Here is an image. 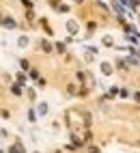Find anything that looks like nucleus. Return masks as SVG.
I'll return each instance as SVG.
<instances>
[{"mask_svg": "<svg viewBox=\"0 0 140 153\" xmlns=\"http://www.w3.org/2000/svg\"><path fill=\"white\" fill-rule=\"evenodd\" d=\"M67 30H69L71 35L78 33V22H76V19H69V22H67Z\"/></svg>", "mask_w": 140, "mask_h": 153, "instance_id": "f257e3e1", "label": "nucleus"}, {"mask_svg": "<svg viewBox=\"0 0 140 153\" xmlns=\"http://www.w3.org/2000/svg\"><path fill=\"white\" fill-rule=\"evenodd\" d=\"M101 74L110 76V74H112V65H110V63H101Z\"/></svg>", "mask_w": 140, "mask_h": 153, "instance_id": "f03ea898", "label": "nucleus"}, {"mask_svg": "<svg viewBox=\"0 0 140 153\" xmlns=\"http://www.w3.org/2000/svg\"><path fill=\"white\" fill-rule=\"evenodd\" d=\"M22 86H24V84H19V82H17V84H11V93H13V95H22Z\"/></svg>", "mask_w": 140, "mask_h": 153, "instance_id": "7ed1b4c3", "label": "nucleus"}, {"mask_svg": "<svg viewBox=\"0 0 140 153\" xmlns=\"http://www.w3.org/2000/svg\"><path fill=\"white\" fill-rule=\"evenodd\" d=\"M2 24H4L7 28H15V22H13L11 17H7V19H2Z\"/></svg>", "mask_w": 140, "mask_h": 153, "instance_id": "20e7f679", "label": "nucleus"}, {"mask_svg": "<svg viewBox=\"0 0 140 153\" xmlns=\"http://www.w3.org/2000/svg\"><path fill=\"white\" fill-rule=\"evenodd\" d=\"M41 50H45V52H52V45H50L47 41H41Z\"/></svg>", "mask_w": 140, "mask_h": 153, "instance_id": "39448f33", "label": "nucleus"}, {"mask_svg": "<svg viewBox=\"0 0 140 153\" xmlns=\"http://www.w3.org/2000/svg\"><path fill=\"white\" fill-rule=\"evenodd\" d=\"M19 48H24V45H28V37H19Z\"/></svg>", "mask_w": 140, "mask_h": 153, "instance_id": "423d86ee", "label": "nucleus"}, {"mask_svg": "<svg viewBox=\"0 0 140 153\" xmlns=\"http://www.w3.org/2000/svg\"><path fill=\"white\" fill-rule=\"evenodd\" d=\"M37 110H39V114H45V112H47V106H45V104H39Z\"/></svg>", "mask_w": 140, "mask_h": 153, "instance_id": "0eeeda50", "label": "nucleus"}, {"mask_svg": "<svg viewBox=\"0 0 140 153\" xmlns=\"http://www.w3.org/2000/svg\"><path fill=\"white\" fill-rule=\"evenodd\" d=\"M9 151H24V147H22V145H13V147L9 149Z\"/></svg>", "mask_w": 140, "mask_h": 153, "instance_id": "6e6552de", "label": "nucleus"}, {"mask_svg": "<svg viewBox=\"0 0 140 153\" xmlns=\"http://www.w3.org/2000/svg\"><path fill=\"white\" fill-rule=\"evenodd\" d=\"M104 45H112V37H104Z\"/></svg>", "mask_w": 140, "mask_h": 153, "instance_id": "1a4fd4ad", "label": "nucleus"}, {"mask_svg": "<svg viewBox=\"0 0 140 153\" xmlns=\"http://www.w3.org/2000/svg\"><path fill=\"white\" fill-rule=\"evenodd\" d=\"M17 80H19V84H26V76H24V74H19Z\"/></svg>", "mask_w": 140, "mask_h": 153, "instance_id": "9d476101", "label": "nucleus"}, {"mask_svg": "<svg viewBox=\"0 0 140 153\" xmlns=\"http://www.w3.org/2000/svg\"><path fill=\"white\" fill-rule=\"evenodd\" d=\"M22 69H24V71L30 69V63H28V60H22Z\"/></svg>", "mask_w": 140, "mask_h": 153, "instance_id": "9b49d317", "label": "nucleus"}, {"mask_svg": "<svg viewBox=\"0 0 140 153\" xmlns=\"http://www.w3.org/2000/svg\"><path fill=\"white\" fill-rule=\"evenodd\" d=\"M28 119H30V123H35V112L33 110H28Z\"/></svg>", "mask_w": 140, "mask_h": 153, "instance_id": "f8f14e48", "label": "nucleus"}, {"mask_svg": "<svg viewBox=\"0 0 140 153\" xmlns=\"http://www.w3.org/2000/svg\"><path fill=\"white\" fill-rule=\"evenodd\" d=\"M56 50H58V52L63 54V52H65V45H63V43H56Z\"/></svg>", "mask_w": 140, "mask_h": 153, "instance_id": "ddd939ff", "label": "nucleus"}, {"mask_svg": "<svg viewBox=\"0 0 140 153\" xmlns=\"http://www.w3.org/2000/svg\"><path fill=\"white\" fill-rule=\"evenodd\" d=\"M30 76L33 78H39V69H30Z\"/></svg>", "mask_w": 140, "mask_h": 153, "instance_id": "4468645a", "label": "nucleus"}, {"mask_svg": "<svg viewBox=\"0 0 140 153\" xmlns=\"http://www.w3.org/2000/svg\"><path fill=\"white\" fill-rule=\"evenodd\" d=\"M134 99H136V101H140V93H136V95H134Z\"/></svg>", "mask_w": 140, "mask_h": 153, "instance_id": "2eb2a0df", "label": "nucleus"}, {"mask_svg": "<svg viewBox=\"0 0 140 153\" xmlns=\"http://www.w3.org/2000/svg\"><path fill=\"white\" fill-rule=\"evenodd\" d=\"M0 22H2V15H0Z\"/></svg>", "mask_w": 140, "mask_h": 153, "instance_id": "dca6fc26", "label": "nucleus"}, {"mask_svg": "<svg viewBox=\"0 0 140 153\" xmlns=\"http://www.w3.org/2000/svg\"><path fill=\"white\" fill-rule=\"evenodd\" d=\"M78 2H82V0H78Z\"/></svg>", "mask_w": 140, "mask_h": 153, "instance_id": "f3484780", "label": "nucleus"}]
</instances>
